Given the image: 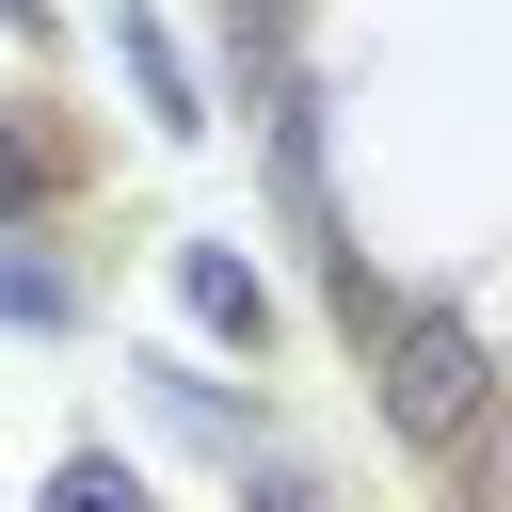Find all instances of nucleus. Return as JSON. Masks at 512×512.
I'll return each instance as SVG.
<instances>
[{
  "label": "nucleus",
  "mask_w": 512,
  "mask_h": 512,
  "mask_svg": "<svg viewBox=\"0 0 512 512\" xmlns=\"http://www.w3.org/2000/svg\"><path fill=\"white\" fill-rule=\"evenodd\" d=\"M368 368H384V432H400V448H464V432L496 416V352H480L464 304H400V320L368 336Z\"/></svg>",
  "instance_id": "obj_1"
},
{
  "label": "nucleus",
  "mask_w": 512,
  "mask_h": 512,
  "mask_svg": "<svg viewBox=\"0 0 512 512\" xmlns=\"http://www.w3.org/2000/svg\"><path fill=\"white\" fill-rule=\"evenodd\" d=\"M176 304H192L224 352H272V288H256V256H240V240H192V256H176Z\"/></svg>",
  "instance_id": "obj_2"
},
{
  "label": "nucleus",
  "mask_w": 512,
  "mask_h": 512,
  "mask_svg": "<svg viewBox=\"0 0 512 512\" xmlns=\"http://www.w3.org/2000/svg\"><path fill=\"white\" fill-rule=\"evenodd\" d=\"M112 48H128V80H144V112H160V128H176V144H192V128H208V96H192V64H176V48H160V16H144V0H128V16H112Z\"/></svg>",
  "instance_id": "obj_3"
},
{
  "label": "nucleus",
  "mask_w": 512,
  "mask_h": 512,
  "mask_svg": "<svg viewBox=\"0 0 512 512\" xmlns=\"http://www.w3.org/2000/svg\"><path fill=\"white\" fill-rule=\"evenodd\" d=\"M48 512H160V496H144L128 448H64V464H48Z\"/></svg>",
  "instance_id": "obj_4"
},
{
  "label": "nucleus",
  "mask_w": 512,
  "mask_h": 512,
  "mask_svg": "<svg viewBox=\"0 0 512 512\" xmlns=\"http://www.w3.org/2000/svg\"><path fill=\"white\" fill-rule=\"evenodd\" d=\"M144 384H160V416H176V432H208V448H240V464H256V416H240L208 368H144Z\"/></svg>",
  "instance_id": "obj_5"
},
{
  "label": "nucleus",
  "mask_w": 512,
  "mask_h": 512,
  "mask_svg": "<svg viewBox=\"0 0 512 512\" xmlns=\"http://www.w3.org/2000/svg\"><path fill=\"white\" fill-rule=\"evenodd\" d=\"M64 304H80V288H64V272H48V256H0V320H16V336H48V320H64Z\"/></svg>",
  "instance_id": "obj_6"
},
{
  "label": "nucleus",
  "mask_w": 512,
  "mask_h": 512,
  "mask_svg": "<svg viewBox=\"0 0 512 512\" xmlns=\"http://www.w3.org/2000/svg\"><path fill=\"white\" fill-rule=\"evenodd\" d=\"M32 208H48V144H32V128H0V224H32Z\"/></svg>",
  "instance_id": "obj_7"
},
{
  "label": "nucleus",
  "mask_w": 512,
  "mask_h": 512,
  "mask_svg": "<svg viewBox=\"0 0 512 512\" xmlns=\"http://www.w3.org/2000/svg\"><path fill=\"white\" fill-rule=\"evenodd\" d=\"M240 512H320V480L304 464H240Z\"/></svg>",
  "instance_id": "obj_8"
}]
</instances>
